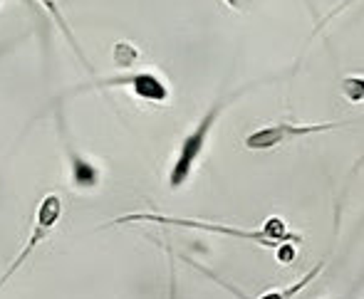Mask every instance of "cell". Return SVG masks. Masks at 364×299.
I'll use <instances>...</instances> for the list:
<instances>
[{"instance_id":"obj_1","label":"cell","mask_w":364,"mask_h":299,"mask_svg":"<svg viewBox=\"0 0 364 299\" xmlns=\"http://www.w3.org/2000/svg\"><path fill=\"white\" fill-rule=\"evenodd\" d=\"M124 223H159V225H173V228L203 230V233H218V235H228V238L250 240L260 247H273V250H278L283 242L302 240V235L292 233L288 225H285V220L278 218V215H270L263 228H255V230H243V228H235V225H218V223H208V220L171 218V215H159V213H129V215H122V218H114L109 225H124Z\"/></svg>"},{"instance_id":"obj_2","label":"cell","mask_w":364,"mask_h":299,"mask_svg":"<svg viewBox=\"0 0 364 299\" xmlns=\"http://www.w3.org/2000/svg\"><path fill=\"white\" fill-rule=\"evenodd\" d=\"M243 92L245 89H238L235 94L220 97L218 102H213L211 109H208L206 114L198 119L196 126H193L191 131L183 136L176 158H173V163H171V171H168V188H171V190H178V188H183V185L188 183V178H191L193 171H196L198 158H201L203 151H206L208 136H211L216 121L220 119V114H223V112L228 109V107L233 104L240 94H243Z\"/></svg>"},{"instance_id":"obj_3","label":"cell","mask_w":364,"mask_h":299,"mask_svg":"<svg viewBox=\"0 0 364 299\" xmlns=\"http://www.w3.org/2000/svg\"><path fill=\"white\" fill-rule=\"evenodd\" d=\"M347 124L342 121H322V124H295V121H275L268 126L255 129L253 134L245 136V148L250 151H270L275 146H283V143L297 141V138L305 136H315V134H325V131H335L342 129Z\"/></svg>"},{"instance_id":"obj_4","label":"cell","mask_w":364,"mask_h":299,"mask_svg":"<svg viewBox=\"0 0 364 299\" xmlns=\"http://www.w3.org/2000/svg\"><path fill=\"white\" fill-rule=\"evenodd\" d=\"M60 218H63V198H60L58 193H48L43 200H40L38 210H35L33 233H30V238H28V242H25L23 250H20L18 255H15V260L10 262L8 270L3 272V277H0V287H3L5 282H8L10 277H13L15 272H18L20 267L33 257V252L38 250V245H43V242L53 235V230L58 228Z\"/></svg>"},{"instance_id":"obj_5","label":"cell","mask_w":364,"mask_h":299,"mask_svg":"<svg viewBox=\"0 0 364 299\" xmlns=\"http://www.w3.org/2000/svg\"><path fill=\"white\" fill-rule=\"evenodd\" d=\"M100 89V87H124L129 89L136 99H144V102H156V104H164L168 102L171 92H168L166 82L156 75V72H129V75H119V77H107V80H97L90 82L85 87H77L75 92H85V89Z\"/></svg>"},{"instance_id":"obj_6","label":"cell","mask_w":364,"mask_h":299,"mask_svg":"<svg viewBox=\"0 0 364 299\" xmlns=\"http://www.w3.org/2000/svg\"><path fill=\"white\" fill-rule=\"evenodd\" d=\"M55 121H58V134H60V141H63V148H65V156H68V166H70V183L73 188L77 190H92L100 185L102 180V173L100 168L95 166V161L85 156L80 148L75 146L73 136H70V129H68V121H65V114H63V107L58 102V109H55Z\"/></svg>"},{"instance_id":"obj_7","label":"cell","mask_w":364,"mask_h":299,"mask_svg":"<svg viewBox=\"0 0 364 299\" xmlns=\"http://www.w3.org/2000/svg\"><path fill=\"white\" fill-rule=\"evenodd\" d=\"M38 3H40V5H43V8H45V10H48V15H50V18H53V20H55V23H58V28H60V30H63V33H65V38H68L70 48H73V50H75V53H77V58H80V60H82V65H85V67H87V58H85V53H82V50H80V45H77L75 35H73V33H70L68 23H65L63 13H60V5H58V0H38Z\"/></svg>"},{"instance_id":"obj_8","label":"cell","mask_w":364,"mask_h":299,"mask_svg":"<svg viewBox=\"0 0 364 299\" xmlns=\"http://www.w3.org/2000/svg\"><path fill=\"white\" fill-rule=\"evenodd\" d=\"M342 94L352 104H364V77L360 75H347L342 80Z\"/></svg>"},{"instance_id":"obj_9","label":"cell","mask_w":364,"mask_h":299,"mask_svg":"<svg viewBox=\"0 0 364 299\" xmlns=\"http://www.w3.org/2000/svg\"><path fill=\"white\" fill-rule=\"evenodd\" d=\"M136 58H139V53H136L132 45H127V43L117 45V62H119L122 67H132L136 62Z\"/></svg>"},{"instance_id":"obj_10","label":"cell","mask_w":364,"mask_h":299,"mask_svg":"<svg viewBox=\"0 0 364 299\" xmlns=\"http://www.w3.org/2000/svg\"><path fill=\"white\" fill-rule=\"evenodd\" d=\"M292 245H295V242H283V245L275 250V260H278L280 265H292V262H295L297 250Z\"/></svg>"},{"instance_id":"obj_11","label":"cell","mask_w":364,"mask_h":299,"mask_svg":"<svg viewBox=\"0 0 364 299\" xmlns=\"http://www.w3.org/2000/svg\"><path fill=\"white\" fill-rule=\"evenodd\" d=\"M355 3H357V0H342V3H340V5H337V8H332V10H330V13H327V15H325V18H322V20H320V23H317V28H315V35H317V33H320V30H322V28H325V25H327V23H330V20H335V18H337V15H340V13H342V10H347V8H350V5H355Z\"/></svg>"},{"instance_id":"obj_12","label":"cell","mask_w":364,"mask_h":299,"mask_svg":"<svg viewBox=\"0 0 364 299\" xmlns=\"http://www.w3.org/2000/svg\"><path fill=\"white\" fill-rule=\"evenodd\" d=\"M228 8H233V10H238V13H245V10H250L253 8V0H223Z\"/></svg>"},{"instance_id":"obj_13","label":"cell","mask_w":364,"mask_h":299,"mask_svg":"<svg viewBox=\"0 0 364 299\" xmlns=\"http://www.w3.org/2000/svg\"><path fill=\"white\" fill-rule=\"evenodd\" d=\"M168 299H176V272H173V262H171V282H168Z\"/></svg>"},{"instance_id":"obj_14","label":"cell","mask_w":364,"mask_h":299,"mask_svg":"<svg viewBox=\"0 0 364 299\" xmlns=\"http://www.w3.org/2000/svg\"><path fill=\"white\" fill-rule=\"evenodd\" d=\"M8 48H10V45H3V48H0V58H3V55L8 53Z\"/></svg>"},{"instance_id":"obj_15","label":"cell","mask_w":364,"mask_h":299,"mask_svg":"<svg viewBox=\"0 0 364 299\" xmlns=\"http://www.w3.org/2000/svg\"><path fill=\"white\" fill-rule=\"evenodd\" d=\"M0 5H3V0H0Z\"/></svg>"}]
</instances>
